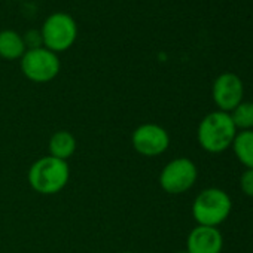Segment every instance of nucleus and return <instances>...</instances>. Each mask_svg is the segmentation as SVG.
Masks as SVG:
<instances>
[{
	"label": "nucleus",
	"instance_id": "f257e3e1",
	"mask_svg": "<svg viewBox=\"0 0 253 253\" xmlns=\"http://www.w3.org/2000/svg\"><path fill=\"white\" fill-rule=\"evenodd\" d=\"M237 133L231 115L222 110H214L201 119L197 130V139L206 152L220 154L232 146Z\"/></svg>",
	"mask_w": 253,
	"mask_h": 253
},
{
	"label": "nucleus",
	"instance_id": "f03ea898",
	"mask_svg": "<svg viewBox=\"0 0 253 253\" xmlns=\"http://www.w3.org/2000/svg\"><path fill=\"white\" fill-rule=\"evenodd\" d=\"M70 177L67 161L51 155L35 161L29 170V183L33 191L42 195H55L61 192Z\"/></svg>",
	"mask_w": 253,
	"mask_h": 253
},
{
	"label": "nucleus",
	"instance_id": "7ed1b4c3",
	"mask_svg": "<svg viewBox=\"0 0 253 253\" xmlns=\"http://www.w3.org/2000/svg\"><path fill=\"white\" fill-rule=\"evenodd\" d=\"M232 210V201L228 192L220 188L203 189L194 200L192 216L198 225L217 228L223 223Z\"/></svg>",
	"mask_w": 253,
	"mask_h": 253
},
{
	"label": "nucleus",
	"instance_id": "20e7f679",
	"mask_svg": "<svg viewBox=\"0 0 253 253\" xmlns=\"http://www.w3.org/2000/svg\"><path fill=\"white\" fill-rule=\"evenodd\" d=\"M42 43L46 49L58 54L73 46L78 38V26L72 15L55 12L49 15L41 30Z\"/></svg>",
	"mask_w": 253,
	"mask_h": 253
},
{
	"label": "nucleus",
	"instance_id": "39448f33",
	"mask_svg": "<svg viewBox=\"0 0 253 253\" xmlns=\"http://www.w3.org/2000/svg\"><path fill=\"white\" fill-rule=\"evenodd\" d=\"M61 63L55 52L46 49L45 46H36L26 51L21 57V72L23 75L36 84H46L57 78L60 73Z\"/></svg>",
	"mask_w": 253,
	"mask_h": 253
},
{
	"label": "nucleus",
	"instance_id": "423d86ee",
	"mask_svg": "<svg viewBox=\"0 0 253 253\" xmlns=\"http://www.w3.org/2000/svg\"><path fill=\"white\" fill-rule=\"evenodd\" d=\"M198 177V169L189 158L180 157L171 160L164 166L160 174V185L163 191L170 195H180L189 191Z\"/></svg>",
	"mask_w": 253,
	"mask_h": 253
},
{
	"label": "nucleus",
	"instance_id": "0eeeda50",
	"mask_svg": "<svg viewBox=\"0 0 253 253\" xmlns=\"http://www.w3.org/2000/svg\"><path fill=\"white\" fill-rule=\"evenodd\" d=\"M134 151L143 157L154 158L164 154L170 146V136L164 126L158 124H142L131 134Z\"/></svg>",
	"mask_w": 253,
	"mask_h": 253
},
{
	"label": "nucleus",
	"instance_id": "6e6552de",
	"mask_svg": "<svg viewBox=\"0 0 253 253\" xmlns=\"http://www.w3.org/2000/svg\"><path fill=\"white\" fill-rule=\"evenodd\" d=\"M213 101L222 112H232L244 97L243 81L235 73H222L216 78L211 88Z\"/></svg>",
	"mask_w": 253,
	"mask_h": 253
},
{
	"label": "nucleus",
	"instance_id": "1a4fd4ad",
	"mask_svg": "<svg viewBox=\"0 0 253 253\" xmlns=\"http://www.w3.org/2000/svg\"><path fill=\"white\" fill-rule=\"evenodd\" d=\"M222 249L223 237L214 226L197 225L186 238L188 253H220Z\"/></svg>",
	"mask_w": 253,
	"mask_h": 253
},
{
	"label": "nucleus",
	"instance_id": "9d476101",
	"mask_svg": "<svg viewBox=\"0 0 253 253\" xmlns=\"http://www.w3.org/2000/svg\"><path fill=\"white\" fill-rule=\"evenodd\" d=\"M26 54V41L14 30L0 32V57L5 60H21Z\"/></svg>",
	"mask_w": 253,
	"mask_h": 253
},
{
	"label": "nucleus",
	"instance_id": "9b49d317",
	"mask_svg": "<svg viewBox=\"0 0 253 253\" xmlns=\"http://www.w3.org/2000/svg\"><path fill=\"white\" fill-rule=\"evenodd\" d=\"M48 148H49L51 157L67 161L70 157H73L76 151V139L73 137L72 133L66 130H60L51 136Z\"/></svg>",
	"mask_w": 253,
	"mask_h": 253
},
{
	"label": "nucleus",
	"instance_id": "f8f14e48",
	"mask_svg": "<svg viewBox=\"0 0 253 253\" xmlns=\"http://www.w3.org/2000/svg\"><path fill=\"white\" fill-rule=\"evenodd\" d=\"M231 148L246 169H253V130L238 131Z\"/></svg>",
	"mask_w": 253,
	"mask_h": 253
},
{
	"label": "nucleus",
	"instance_id": "ddd939ff",
	"mask_svg": "<svg viewBox=\"0 0 253 253\" xmlns=\"http://www.w3.org/2000/svg\"><path fill=\"white\" fill-rule=\"evenodd\" d=\"M229 115L237 131L253 130V101H241Z\"/></svg>",
	"mask_w": 253,
	"mask_h": 253
},
{
	"label": "nucleus",
	"instance_id": "4468645a",
	"mask_svg": "<svg viewBox=\"0 0 253 253\" xmlns=\"http://www.w3.org/2000/svg\"><path fill=\"white\" fill-rule=\"evenodd\" d=\"M241 192L247 197H253V169H246L240 177Z\"/></svg>",
	"mask_w": 253,
	"mask_h": 253
},
{
	"label": "nucleus",
	"instance_id": "2eb2a0df",
	"mask_svg": "<svg viewBox=\"0 0 253 253\" xmlns=\"http://www.w3.org/2000/svg\"><path fill=\"white\" fill-rule=\"evenodd\" d=\"M177 253H188L186 250H183V252H177Z\"/></svg>",
	"mask_w": 253,
	"mask_h": 253
},
{
	"label": "nucleus",
	"instance_id": "dca6fc26",
	"mask_svg": "<svg viewBox=\"0 0 253 253\" xmlns=\"http://www.w3.org/2000/svg\"><path fill=\"white\" fill-rule=\"evenodd\" d=\"M124 253H133V252H124Z\"/></svg>",
	"mask_w": 253,
	"mask_h": 253
}]
</instances>
